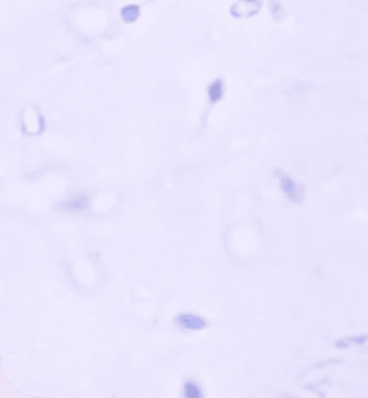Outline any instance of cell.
<instances>
[{"label":"cell","mask_w":368,"mask_h":398,"mask_svg":"<svg viewBox=\"0 0 368 398\" xmlns=\"http://www.w3.org/2000/svg\"><path fill=\"white\" fill-rule=\"evenodd\" d=\"M280 186H282L283 191L286 193V196H288L289 199H292V200L301 199V196H298V186L295 184V181H293L291 177H286V175H283V177H282V180H280Z\"/></svg>","instance_id":"3"},{"label":"cell","mask_w":368,"mask_h":398,"mask_svg":"<svg viewBox=\"0 0 368 398\" xmlns=\"http://www.w3.org/2000/svg\"><path fill=\"white\" fill-rule=\"evenodd\" d=\"M177 324L184 328V329H190V331H197L206 326V321L203 318L197 316V315H191V313H184V315H178Z\"/></svg>","instance_id":"2"},{"label":"cell","mask_w":368,"mask_h":398,"mask_svg":"<svg viewBox=\"0 0 368 398\" xmlns=\"http://www.w3.org/2000/svg\"><path fill=\"white\" fill-rule=\"evenodd\" d=\"M89 207V199L87 194H74L62 201L61 209L66 212H85Z\"/></svg>","instance_id":"1"},{"label":"cell","mask_w":368,"mask_h":398,"mask_svg":"<svg viewBox=\"0 0 368 398\" xmlns=\"http://www.w3.org/2000/svg\"><path fill=\"white\" fill-rule=\"evenodd\" d=\"M184 394H186V397L189 398L202 397L200 388H199V386L196 383H193V381H187L186 383V386H184Z\"/></svg>","instance_id":"5"},{"label":"cell","mask_w":368,"mask_h":398,"mask_svg":"<svg viewBox=\"0 0 368 398\" xmlns=\"http://www.w3.org/2000/svg\"><path fill=\"white\" fill-rule=\"evenodd\" d=\"M223 95V84L222 81H215L210 87H209V98L210 102H217Z\"/></svg>","instance_id":"4"}]
</instances>
